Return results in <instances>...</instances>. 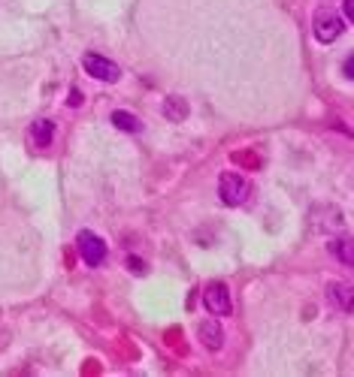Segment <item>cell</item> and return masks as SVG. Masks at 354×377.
I'll return each instance as SVG.
<instances>
[{
	"mask_svg": "<svg viewBox=\"0 0 354 377\" xmlns=\"http://www.w3.org/2000/svg\"><path fill=\"white\" fill-rule=\"evenodd\" d=\"M52 139H55V124L48 118H39V121L30 124V145L34 148H48Z\"/></svg>",
	"mask_w": 354,
	"mask_h": 377,
	"instance_id": "6",
	"label": "cell"
},
{
	"mask_svg": "<svg viewBox=\"0 0 354 377\" xmlns=\"http://www.w3.org/2000/svg\"><path fill=\"white\" fill-rule=\"evenodd\" d=\"M112 124L118 130H125V133H136L139 130V121L130 112H112Z\"/></svg>",
	"mask_w": 354,
	"mask_h": 377,
	"instance_id": "11",
	"label": "cell"
},
{
	"mask_svg": "<svg viewBox=\"0 0 354 377\" xmlns=\"http://www.w3.org/2000/svg\"><path fill=\"white\" fill-rule=\"evenodd\" d=\"M330 254L339 257V263L351 266L354 263V254H351V239H333L330 241Z\"/></svg>",
	"mask_w": 354,
	"mask_h": 377,
	"instance_id": "10",
	"label": "cell"
},
{
	"mask_svg": "<svg viewBox=\"0 0 354 377\" xmlns=\"http://www.w3.org/2000/svg\"><path fill=\"white\" fill-rule=\"evenodd\" d=\"M130 269H134V272H143V269H145V266H143V263H139V259H136V257H130Z\"/></svg>",
	"mask_w": 354,
	"mask_h": 377,
	"instance_id": "13",
	"label": "cell"
},
{
	"mask_svg": "<svg viewBox=\"0 0 354 377\" xmlns=\"http://www.w3.org/2000/svg\"><path fill=\"white\" fill-rule=\"evenodd\" d=\"M312 30H315L318 43H333V39L342 37L345 19L336 10H318L315 12V21H312Z\"/></svg>",
	"mask_w": 354,
	"mask_h": 377,
	"instance_id": "1",
	"label": "cell"
},
{
	"mask_svg": "<svg viewBox=\"0 0 354 377\" xmlns=\"http://www.w3.org/2000/svg\"><path fill=\"white\" fill-rule=\"evenodd\" d=\"M76 248H79V257L85 259L88 266H100L106 259V241L100 236H94V232H79L76 239Z\"/></svg>",
	"mask_w": 354,
	"mask_h": 377,
	"instance_id": "5",
	"label": "cell"
},
{
	"mask_svg": "<svg viewBox=\"0 0 354 377\" xmlns=\"http://www.w3.org/2000/svg\"><path fill=\"white\" fill-rule=\"evenodd\" d=\"M327 296H330V302L339 305L342 311H351V287L348 284H330V287H327Z\"/></svg>",
	"mask_w": 354,
	"mask_h": 377,
	"instance_id": "9",
	"label": "cell"
},
{
	"mask_svg": "<svg viewBox=\"0 0 354 377\" xmlns=\"http://www.w3.org/2000/svg\"><path fill=\"white\" fill-rule=\"evenodd\" d=\"M82 66H85V73L91 75V79H100V82H118V64H112L109 57H103V55H94V52H88L85 57H82Z\"/></svg>",
	"mask_w": 354,
	"mask_h": 377,
	"instance_id": "3",
	"label": "cell"
},
{
	"mask_svg": "<svg viewBox=\"0 0 354 377\" xmlns=\"http://www.w3.org/2000/svg\"><path fill=\"white\" fill-rule=\"evenodd\" d=\"M342 10H345V19L354 21V0H342Z\"/></svg>",
	"mask_w": 354,
	"mask_h": 377,
	"instance_id": "12",
	"label": "cell"
},
{
	"mask_svg": "<svg viewBox=\"0 0 354 377\" xmlns=\"http://www.w3.org/2000/svg\"><path fill=\"white\" fill-rule=\"evenodd\" d=\"M203 305L209 308V314H215V317L230 314V308H233V302H230V290L221 281H212L209 287L203 290Z\"/></svg>",
	"mask_w": 354,
	"mask_h": 377,
	"instance_id": "4",
	"label": "cell"
},
{
	"mask_svg": "<svg viewBox=\"0 0 354 377\" xmlns=\"http://www.w3.org/2000/svg\"><path fill=\"white\" fill-rule=\"evenodd\" d=\"M218 196H221V203H227V205L245 203V196H249V181H245V175L224 172L218 178Z\"/></svg>",
	"mask_w": 354,
	"mask_h": 377,
	"instance_id": "2",
	"label": "cell"
},
{
	"mask_svg": "<svg viewBox=\"0 0 354 377\" xmlns=\"http://www.w3.org/2000/svg\"><path fill=\"white\" fill-rule=\"evenodd\" d=\"M163 115H167L170 121H185L188 118V100L167 97V100H163Z\"/></svg>",
	"mask_w": 354,
	"mask_h": 377,
	"instance_id": "8",
	"label": "cell"
},
{
	"mask_svg": "<svg viewBox=\"0 0 354 377\" xmlns=\"http://www.w3.org/2000/svg\"><path fill=\"white\" fill-rule=\"evenodd\" d=\"M200 341H203V347H209V350H221V344H224V332H221V326L215 320H203L200 323Z\"/></svg>",
	"mask_w": 354,
	"mask_h": 377,
	"instance_id": "7",
	"label": "cell"
}]
</instances>
